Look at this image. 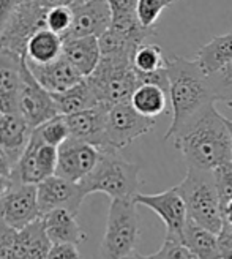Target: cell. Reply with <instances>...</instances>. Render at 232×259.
Segmentation results:
<instances>
[{
    "instance_id": "1",
    "label": "cell",
    "mask_w": 232,
    "mask_h": 259,
    "mask_svg": "<svg viewBox=\"0 0 232 259\" xmlns=\"http://www.w3.org/2000/svg\"><path fill=\"white\" fill-rule=\"evenodd\" d=\"M166 71L169 79V98L172 105V123L164 139L174 138L205 109L215 105V97L196 60L175 54L166 56Z\"/></svg>"
},
{
    "instance_id": "2",
    "label": "cell",
    "mask_w": 232,
    "mask_h": 259,
    "mask_svg": "<svg viewBox=\"0 0 232 259\" xmlns=\"http://www.w3.org/2000/svg\"><path fill=\"white\" fill-rule=\"evenodd\" d=\"M174 146L182 152L188 167L213 171L216 166L232 160V136L226 117L215 105L174 136Z\"/></svg>"
},
{
    "instance_id": "3",
    "label": "cell",
    "mask_w": 232,
    "mask_h": 259,
    "mask_svg": "<svg viewBox=\"0 0 232 259\" xmlns=\"http://www.w3.org/2000/svg\"><path fill=\"white\" fill-rule=\"evenodd\" d=\"M100 160L82 180L84 193H105L111 199H133L139 190V164L126 161L119 150L100 149Z\"/></svg>"
},
{
    "instance_id": "4",
    "label": "cell",
    "mask_w": 232,
    "mask_h": 259,
    "mask_svg": "<svg viewBox=\"0 0 232 259\" xmlns=\"http://www.w3.org/2000/svg\"><path fill=\"white\" fill-rule=\"evenodd\" d=\"M98 103L117 105L130 101L141 79L133 67V56L101 54L95 71L85 77Z\"/></svg>"
},
{
    "instance_id": "5",
    "label": "cell",
    "mask_w": 232,
    "mask_h": 259,
    "mask_svg": "<svg viewBox=\"0 0 232 259\" xmlns=\"http://www.w3.org/2000/svg\"><path fill=\"white\" fill-rule=\"evenodd\" d=\"M177 188L185 201L188 218L218 234L224 223V218L213 172L188 167L187 177L182 184L177 185Z\"/></svg>"
},
{
    "instance_id": "6",
    "label": "cell",
    "mask_w": 232,
    "mask_h": 259,
    "mask_svg": "<svg viewBox=\"0 0 232 259\" xmlns=\"http://www.w3.org/2000/svg\"><path fill=\"white\" fill-rule=\"evenodd\" d=\"M136 205L134 198L111 201L106 231L100 247L101 259H126L136 253L141 236Z\"/></svg>"
},
{
    "instance_id": "7",
    "label": "cell",
    "mask_w": 232,
    "mask_h": 259,
    "mask_svg": "<svg viewBox=\"0 0 232 259\" xmlns=\"http://www.w3.org/2000/svg\"><path fill=\"white\" fill-rule=\"evenodd\" d=\"M155 119L143 115L134 109L131 101L112 105L108 111L106 130H105V147L122 150L141 136L152 132Z\"/></svg>"
},
{
    "instance_id": "8",
    "label": "cell",
    "mask_w": 232,
    "mask_h": 259,
    "mask_svg": "<svg viewBox=\"0 0 232 259\" xmlns=\"http://www.w3.org/2000/svg\"><path fill=\"white\" fill-rule=\"evenodd\" d=\"M46 13L48 10L38 0H22L0 33V48L24 56L32 35L46 27Z\"/></svg>"
},
{
    "instance_id": "9",
    "label": "cell",
    "mask_w": 232,
    "mask_h": 259,
    "mask_svg": "<svg viewBox=\"0 0 232 259\" xmlns=\"http://www.w3.org/2000/svg\"><path fill=\"white\" fill-rule=\"evenodd\" d=\"M59 147L43 142L33 132L22 157L13 166L11 180L15 184L38 185L41 180L54 176L57 169Z\"/></svg>"
},
{
    "instance_id": "10",
    "label": "cell",
    "mask_w": 232,
    "mask_h": 259,
    "mask_svg": "<svg viewBox=\"0 0 232 259\" xmlns=\"http://www.w3.org/2000/svg\"><path fill=\"white\" fill-rule=\"evenodd\" d=\"M18 112L22 114L33 128L59 115L53 94L38 82L29 67L25 54L22 57V82L18 100Z\"/></svg>"
},
{
    "instance_id": "11",
    "label": "cell",
    "mask_w": 232,
    "mask_h": 259,
    "mask_svg": "<svg viewBox=\"0 0 232 259\" xmlns=\"http://www.w3.org/2000/svg\"><path fill=\"white\" fill-rule=\"evenodd\" d=\"M134 201L137 205L149 207L163 220V223L166 225V237L182 240L183 229L188 222V210L177 187L157 194L137 193Z\"/></svg>"
},
{
    "instance_id": "12",
    "label": "cell",
    "mask_w": 232,
    "mask_h": 259,
    "mask_svg": "<svg viewBox=\"0 0 232 259\" xmlns=\"http://www.w3.org/2000/svg\"><path fill=\"white\" fill-rule=\"evenodd\" d=\"M40 217L36 185L13 184L0 196V218L15 229H22Z\"/></svg>"
},
{
    "instance_id": "13",
    "label": "cell",
    "mask_w": 232,
    "mask_h": 259,
    "mask_svg": "<svg viewBox=\"0 0 232 259\" xmlns=\"http://www.w3.org/2000/svg\"><path fill=\"white\" fill-rule=\"evenodd\" d=\"M36 191L41 215L56 209H67L77 215L84 198L87 196L79 182H71L57 174L41 180L36 185Z\"/></svg>"
},
{
    "instance_id": "14",
    "label": "cell",
    "mask_w": 232,
    "mask_h": 259,
    "mask_svg": "<svg viewBox=\"0 0 232 259\" xmlns=\"http://www.w3.org/2000/svg\"><path fill=\"white\" fill-rule=\"evenodd\" d=\"M100 153V147L70 136L59 146L56 174L71 182H81L98 163Z\"/></svg>"
},
{
    "instance_id": "15",
    "label": "cell",
    "mask_w": 232,
    "mask_h": 259,
    "mask_svg": "<svg viewBox=\"0 0 232 259\" xmlns=\"http://www.w3.org/2000/svg\"><path fill=\"white\" fill-rule=\"evenodd\" d=\"M112 24V10L108 0H87L73 8V25L65 38L101 36ZM63 38V40H65Z\"/></svg>"
},
{
    "instance_id": "16",
    "label": "cell",
    "mask_w": 232,
    "mask_h": 259,
    "mask_svg": "<svg viewBox=\"0 0 232 259\" xmlns=\"http://www.w3.org/2000/svg\"><path fill=\"white\" fill-rule=\"evenodd\" d=\"M109 108V105L98 103L94 108L65 115L70 128V136L103 149L105 147V130Z\"/></svg>"
},
{
    "instance_id": "17",
    "label": "cell",
    "mask_w": 232,
    "mask_h": 259,
    "mask_svg": "<svg viewBox=\"0 0 232 259\" xmlns=\"http://www.w3.org/2000/svg\"><path fill=\"white\" fill-rule=\"evenodd\" d=\"M22 57L10 49L0 48V112H18L22 82Z\"/></svg>"
},
{
    "instance_id": "18",
    "label": "cell",
    "mask_w": 232,
    "mask_h": 259,
    "mask_svg": "<svg viewBox=\"0 0 232 259\" xmlns=\"http://www.w3.org/2000/svg\"><path fill=\"white\" fill-rule=\"evenodd\" d=\"M33 126L19 112H8L0 115V147H2L13 164L22 157L33 135Z\"/></svg>"
},
{
    "instance_id": "19",
    "label": "cell",
    "mask_w": 232,
    "mask_h": 259,
    "mask_svg": "<svg viewBox=\"0 0 232 259\" xmlns=\"http://www.w3.org/2000/svg\"><path fill=\"white\" fill-rule=\"evenodd\" d=\"M29 67L38 79V82L46 90H49L51 94L63 92V90L76 85L77 82H81L84 79V76L73 67L63 54L49 63L44 65L29 63Z\"/></svg>"
},
{
    "instance_id": "20",
    "label": "cell",
    "mask_w": 232,
    "mask_h": 259,
    "mask_svg": "<svg viewBox=\"0 0 232 259\" xmlns=\"http://www.w3.org/2000/svg\"><path fill=\"white\" fill-rule=\"evenodd\" d=\"M62 54L84 77L90 76L98 67L101 48L98 36H71L63 40Z\"/></svg>"
},
{
    "instance_id": "21",
    "label": "cell",
    "mask_w": 232,
    "mask_h": 259,
    "mask_svg": "<svg viewBox=\"0 0 232 259\" xmlns=\"http://www.w3.org/2000/svg\"><path fill=\"white\" fill-rule=\"evenodd\" d=\"M46 234L53 243H74L79 245L87 239L79 223L76 222V215L67 209H56L41 215Z\"/></svg>"
},
{
    "instance_id": "22",
    "label": "cell",
    "mask_w": 232,
    "mask_h": 259,
    "mask_svg": "<svg viewBox=\"0 0 232 259\" xmlns=\"http://www.w3.org/2000/svg\"><path fill=\"white\" fill-rule=\"evenodd\" d=\"M53 242L48 237L41 217L18 229L16 259H48Z\"/></svg>"
},
{
    "instance_id": "23",
    "label": "cell",
    "mask_w": 232,
    "mask_h": 259,
    "mask_svg": "<svg viewBox=\"0 0 232 259\" xmlns=\"http://www.w3.org/2000/svg\"><path fill=\"white\" fill-rule=\"evenodd\" d=\"M62 51H63V36L49 30L48 27H41L29 40L27 49H25V57H27L29 63L44 65L60 57Z\"/></svg>"
},
{
    "instance_id": "24",
    "label": "cell",
    "mask_w": 232,
    "mask_h": 259,
    "mask_svg": "<svg viewBox=\"0 0 232 259\" xmlns=\"http://www.w3.org/2000/svg\"><path fill=\"white\" fill-rule=\"evenodd\" d=\"M196 63L205 76H210L232 62V33L215 36L198 51Z\"/></svg>"
},
{
    "instance_id": "25",
    "label": "cell",
    "mask_w": 232,
    "mask_h": 259,
    "mask_svg": "<svg viewBox=\"0 0 232 259\" xmlns=\"http://www.w3.org/2000/svg\"><path fill=\"white\" fill-rule=\"evenodd\" d=\"M182 242L199 259H221L218 234L188 218L182 234Z\"/></svg>"
},
{
    "instance_id": "26",
    "label": "cell",
    "mask_w": 232,
    "mask_h": 259,
    "mask_svg": "<svg viewBox=\"0 0 232 259\" xmlns=\"http://www.w3.org/2000/svg\"><path fill=\"white\" fill-rule=\"evenodd\" d=\"M53 98L57 105L59 114L62 115H70V114L79 112V111L94 108L98 105V100L85 77L81 82H77L76 85L63 90V92L53 94Z\"/></svg>"
},
{
    "instance_id": "27",
    "label": "cell",
    "mask_w": 232,
    "mask_h": 259,
    "mask_svg": "<svg viewBox=\"0 0 232 259\" xmlns=\"http://www.w3.org/2000/svg\"><path fill=\"white\" fill-rule=\"evenodd\" d=\"M167 95H169L167 90H164L161 85L144 82L134 90L130 101L137 112L155 119L157 115L164 112L167 105Z\"/></svg>"
},
{
    "instance_id": "28",
    "label": "cell",
    "mask_w": 232,
    "mask_h": 259,
    "mask_svg": "<svg viewBox=\"0 0 232 259\" xmlns=\"http://www.w3.org/2000/svg\"><path fill=\"white\" fill-rule=\"evenodd\" d=\"M33 132L43 142L56 146V147H59L63 141H67L70 138V128H68L67 119H65V115H62V114L49 119L40 126H36Z\"/></svg>"
},
{
    "instance_id": "29",
    "label": "cell",
    "mask_w": 232,
    "mask_h": 259,
    "mask_svg": "<svg viewBox=\"0 0 232 259\" xmlns=\"http://www.w3.org/2000/svg\"><path fill=\"white\" fill-rule=\"evenodd\" d=\"M212 94L216 101H223L232 108V62L216 73L207 76Z\"/></svg>"
},
{
    "instance_id": "30",
    "label": "cell",
    "mask_w": 232,
    "mask_h": 259,
    "mask_svg": "<svg viewBox=\"0 0 232 259\" xmlns=\"http://www.w3.org/2000/svg\"><path fill=\"white\" fill-rule=\"evenodd\" d=\"M44 24L49 30H53L65 38L73 25V8L70 7H54L46 13Z\"/></svg>"
},
{
    "instance_id": "31",
    "label": "cell",
    "mask_w": 232,
    "mask_h": 259,
    "mask_svg": "<svg viewBox=\"0 0 232 259\" xmlns=\"http://www.w3.org/2000/svg\"><path fill=\"white\" fill-rule=\"evenodd\" d=\"M175 0H137V18L146 27H153L163 10L171 7Z\"/></svg>"
},
{
    "instance_id": "32",
    "label": "cell",
    "mask_w": 232,
    "mask_h": 259,
    "mask_svg": "<svg viewBox=\"0 0 232 259\" xmlns=\"http://www.w3.org/2000/svg\"><path fill=\"white\" fill-rule=\"evenodd\" d=\"M213 172L215 187L218 191V198L221 202V209L232 199V160L216 166Z\"/></svg>"
},
{
    "instance_id": "33",
    "label": "cell",
    "mask_w": 232,
    "mask_h": 259,
    "mask_svg": "<svg viewBox=\"0 0 232 259\" xmlns=\"http://www.w3.org/2000/svg\"><path fill=\"white\" fill-rule=\"evenodd\" d=\"M149 259H199L182 240L166 237L161 248L147 256Z\"/></svg>"
},
{
    "instance_id": "34",
    "label": "cell",
    "mask_w": 232,
    "mask_h": 259,
    "mask_svg": "<svg viewBox=\"0 0 232 259\" xmlns=\"http://www.w3.org/2000/svg\"><path fill=\"white\" fill-rule=\"evenodd\" d=\"M18 229L0 218V259H16Z\"/></svg>"
},
{
    "instance_id": "35",
    "label": "cell",
    "mask_w": 232,
    "mask_h": 259,
    "mask_svg": "<svg viewBox=\"0 0 232 259\" xmlns=\"http://www.w3.org/2000/svg\"><path fill=\"white\" fill-rule=\"evenodd\" d=\"M48 259H82V256L74 243H53Z\"/></svg>"
},
{
    "instance_id": "36",
    "label": "cell",
    "mask_w": 232,
    "mask_h": 259,
    "mask_svg": "<svg viewBox=\"0 0 232 259\" xmlns=\"http://www.w3.org/2000/svg\"><path fill=\"white\" fill-rule=\"evenodd\" d=\"M218 245H220L221 259H232V226L226 222L218 232Z\"/></svg>"
},
{
    "instance_id": "37",
    "label": "cell",
    "mask_w": 232,
    "mask_h": 259,
    "mask_svg": "<svg viewBox=\"0 0 232 259\" xmlns=\"http://www.w3.org/2000/svg\"><path fill=\"white\" fill-rule=\"evenodd\" d=\"M22 0H0V33L4 32L11 15L15 13Z\"/></svg>"
},
{
    "instance_id": "38",
    "label": "cell",
    "mask_w": 232,
    "mask_h": 259,
    "mask_svg": "<svg viewBox=\"0 0 232 259\" xmlns=\"http://www.w3.org/2000/svg\"><path fill=\"white\" fill-rule=\"evenodd\" d=\"M46 10L49 8H54V7H70V8H74L77 5H81L87 0H38Z\"/></svg>"
},
{
    "instance_id": "39",
    "label": "cell",
    "mask_w": 232,
    "mask_h": 259,
    "mask_svg": "<svg viewBox=\"0 0 232 259\" xmlns=\"http://www.w3.org/2000/svg\"><path fill=\"white\" fill-rule=\"evenodd\" d=\"M13 161L11 158L8 157V153L0 147V174H4V176H11V171H13Z\"/></svg>"
},
{
    "instance_id": "40",
    "label": "cell",
    "mask_w": 232,
    "mask_h": 259,
    "mask_svg": "<svg viewBox=\"0 0 232 259\" xmlns=\"http://www.w3.org/2000/svg\"><path fill=\"white\" fill-rule=\"evenodd\" d=\"M223 218H224L226 223H229L232 226V199L224 205V209H223Z\"/></svg>"
},
{
    "instance_id": "41",
    "label": "cell",
    "mask_w": 232,
    "mask_h": 259,
    "mask_svg": "<svg viewBox=\"0 0 232 259\" xmlns=\"http://www.w3.org/2000/svg\"><path fill=\"white\" fill-rule=\"evenodd\" d=\"M126 259H149L147 256H143V254H139V253H133L131 256H128Z\"/></svg>"
},
{
    "instance_id": "42",
    "label": "cell",
    "mask_w": 232,
    "mask_h": 259,
    "mask_svg": "<svg viewBox=\"0 0 232 259\" xmlns=\"http://www.w3.org/2000/svg\"><path fill=\"white\" fill-rule=\"evenodd\" d=\"M226 125H227L229 132H230V136H232V120H230V119H227V117H226Z\"/></svg>"
},
{
    "instance_id": "43",
    "label": "cell",
    "mask_w": 232,
    "mask_h": 259,
    "mask_svg": "<svg viewBox=\"0 0 232 259\" xmlns=\"http://www.w3.org/2000/svg\"><path fill=\"white\" fill-rule=\"evenodd\" d=\"M0 115H2V112H0Z\"/></svg>"
}]
</instances>
